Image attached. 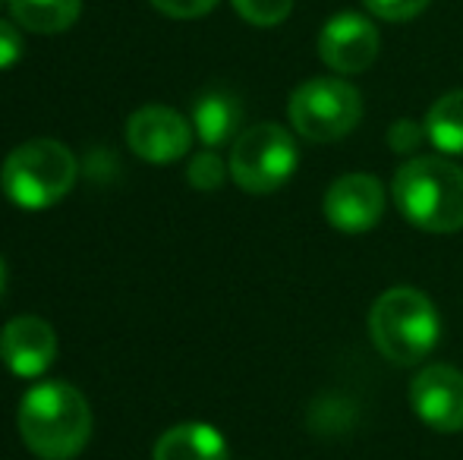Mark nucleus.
<instances>
[{
	"label": "nucleus",
	"mask_w": 463,
	"mask_h": 460,
	"mask_svg": "<svg viewBox=\"0 0 463 460\" xmlns=\"http://www.w3.org/2000/svg\"><path fill=\"white\" fill-rule=\"evenodd\" d=\"M16 426L38 460H73L92 438V407L67 381H42L19 400Z\"/></svg>",
	"instance_id": "obj_1"
},
{
	"label": "nucleus",
	"mask_w": 463,
	"mask_h": 460,
	"mask_svg": "<svg viewBox=\"0 0 463 460\" xmlns=\"http://www.w3.org/2000/svg\"><path fill=\"white\" fill-rule=\"evenodd\" d=\"M391 196L413 228L458 233L463 228V167L439 155H422L394 174Z\"/></svg>",
	"instance_id": "obj_2"
},
{
	"label": "nucleus",
	"mask_w": 463,
	"mask_h": 460,
	"mask_svg": "<svg viewBox=\"0 0 463 460\" xmlns=\"http://www.w3.org/2000/svg\"><path fill=\"white\" fill-rule=\"evenodd\" d=\"M369 334L384 360L397 362V366H413V362L426 360L439 344V309L422 290L391 287L372 306Z\"/></svg>",
	"instance_id": "obj_3"
},
{
	"label": "nucleus",
	"mask_w": 463,
	"mask_h": 460,
	"mask_svg": "<svg viewBox=\"0 0 463 460\" xmlns=\"http://www.w3.org/2000/svg\"><path fill=\"white\" fill-rule=\"evenodd\" d=\"M80 177V161L57 139H29L13 148L0 171L6 199L25 211H42L57 205Z\"/></svg>",
	"instance_id": "obj_4"
},
{
	"label": "nucleus",
	"mask_w": 463,
	"mask_h": 460,
	"mask_svg": "<svg viewBox=\"0 0 463 460\" xmlns=\"http://www.w3.org/2000/svg\"><path fill=\"white\" fill-rule=\"evenodd\" d=\"M297 142L278 123H256L243 129L231 148V177L243 192H278L297 171Z\"/></svg>",
	"instance_id": "obj_5"
},
{
	"label": "nucleus",
	"mask_w": 463,
	"mask_h": 460,
	"mask_svg": "<svg viewBox=\"0 0 463 460\" xmlns=\"http://www.w3.org/2000/svg\"><path fill=\"white\" fill-rule=\"evenodd\" d=\"M290 123L303 139L309 142H337L363 117V99L350 82L335 80V76H322V80H309L290 95Z\"/></svg>",
	"instance_id": "obj_6"
},
{
	"label": "nucleus",
	"mask_w": 463,
	"mask_h": 460,
	"mask_svg": "<svg viewBox=\"0 0 463 460\" xmlns=\"http://www.w3.org/2000/svg\"><path fill=\"white\" fill-rule=\"evenodd\" d=\"M127 142L148 164H174L193 146V123L165 105H146L127 120Z\"/></svg>",
	"instance_id": "obj_7"
},
{
	"label": "nucleus",
	"mask_w": 463,
	"mask_h": 460,
	"mask_svg": "<svg viewBox=\"0 0 463 460\" xmlns=\"http://www.w3.org/2000/svg\"><path fill=\"white\" fill-rule=\"evenodd\" d=\"M378 48H382V35L375 23L360 13H337L318 32V57L325 61V67L341 76L366 73L375 63Z\"/></svg>",
	"instance_id": "obj_8"
},
{
	"label": "nucleus",
	"mask_w": 463,
	"mask_h": 460,
	"mask_svg": "<svg viewBox=\"0 0 463 460\" xmlns=\"http://www.w3.org/2000/svg\"><path fill=\"white\" fill-rule=\"evenodd\" d=\"M410 404L429 429L451 436L463 429V372L445 362H432L416 372Z\"/></svg>",
	"instance_id": "obj_9"
},
{
	"label": "nucleus",
	"mask_w": 463,
	"mask_h": 460,
	"mask_svg": "<svg viewBox=\"0 0 463 460\" xmlns=\"http://www.w3.org/2000/svg\"><path fill=\"white\" fill-rule=\"evenodd\" d=\"M384 211V186L372 174H347L325 192V218L341 233H366Z\"/></svg>",
	"instance_id": "obj_10"
},
{
	"label": "nucleus",
	"mask_w": 463,
	"mask_h": 460,
	"mask_svg": "<svg viewBox=\"0 0 463 460\" xmlns=\"http://www.w3.org/2000/svg\"><path fill=\"white\" fill-rule=\"evenodd\" d=\"M0 360L19 379H38L57 360V334L42 315H16L0 332Z\"/></svg>",
	"instance_id": "obj_11"
},
{
	"label": "nucleus",
	"mask_w": 463,
	"mask_h": 460,
	"mask_svg": "<svg viewBox=\"0 0 463 460\" xmlns=\"http://www.w3.org/2000/svg\"><path fill=\"white\" fill-rule=\"evenodd\" d=\"M152 460H227V442L208 423H180L155 442Z\"/></svg>",
	"instance_id": "obj_12"
},
{
	"label": "nucleus",
	"mask_w": 463,
	"mask_h": 460,
	"mask_svg": "<svg viewBox=\"0 0 463 460\" xmlns=\"http://www.w3.org/2000/svg\"><path fill=\"white\" fill-rule=\"evenodd\" d=\"M243 120V108L240 99L224 89H212V92L199 95V101L193 105V129L202 139V146L218 148L224 142H231Z\"/></svg>",
	"instance_id": "obj_13"
},
{
	"label": "nucleus",
	"mask_w": 463,
	"mask_h": 460,
	"mask_svg": "<svg viewBox=\"0 0 463 460\" xmlns=\"http://www.w3.org/2000/svg\"><path fill=\"white\" fill-rule=\"evenodd\" d=\"M82 0H10V16L19 29L38 35L67 32L80 19Z\"/></svg>",
	"instance_id": "obj_14"
},
{
	"label": "nucleus",
	"mask_w": 463,
	"mask_h": 460,
	"mask_svg": "<svg viewBox=\"0 0 463 460\" xmlns=\"http://www.w3.org/2000/svg\"><path fill=\"white\" fill-rule=\"evenodd\" d=\"M426 139L445 155H463V89L441 95L429 108Z\"/></svg>",
	"instance_id": "obj_15"
},
{
	"label": "nucleus",
	"mask_w": 463,
	"mask_h": 460,
	"mask_svg": "<svg viewBox=\"0 0 463 460\" xmlns=\"http://www.w3.org/2000/svg\"><path fill=\"white\" fill-rule=\"evenodd\" d=\"M227 171H231V167H224V161H221L218 155L202 152V155H195V158L189 161L186 180H189V186H193V190L214 192V190H221V186H224Z\"/></svg>",
	"instance_id": "obj_16"
},
{
	"label": "nucleus",
	"mask_w": 463,
	"mask_h": 460,
	"mask_svg": "<svg viewBox=\"0 0 463 460\" xmlns=\"http://www.w3.org/2000/svg\"><path fill=\"white\" fill-rule=\"evenodd\" d=\"M233 10H237L250 25L271 29V25H280L287 16H290L293 0H233Z\"/></svg>",
	"instance_id": "obj_17"
},
{
	"label": "nucleus",
	"mask_w": 463,
	"mask_h": 460,
	"mask_svg": "<svg viewBox=\"0 0 463 460\" xmlns=\"http://www.w3.org/2000/svg\"><path fill=\"white\" fill-rule=\"evenodd\" d=\"M363 4H366V10L375 19H384V23H407V19L420 16L432 0H363Z\"/></svg>",
	"instance_id": "obj_18"
},
{
	"label": "nucleus",
	"mask_w": 463,
	"mask_h": 460,
	"mask_svg": "<svg viewBox=\"0 0 463 460\" xmlns=\"http://www.w3.org/2000/svg\"><path fill=\"white\" fill-rule=\"evenodd\" d=\"M422 139H426V123H416V120H397L388 133V146L394 148L397 155L416 152Z\"/></svg>",
	"instance_id": "obj_19"
},
{
	"label": "nucleus",
	"mask_w": 463,
	"mask_h": 460,
	"mask_svg": "<svg viewBox=\"0 0 463 460\" xmlns=\"http://www.w3.org/2000/svg\"><path fill=\"white\" fill-rule=\"evenodd\" d=\"M155 10H161L171 19H199L214 10L218 0H152Z\"/></svg>",
	"instance_id": "obj_20"
},
{
	"label": "nucleus",
	"mask_w": 463,
	"mask_h": 460,
	"mask_svg": "<svg viewBox=\"0 0 463 460\" xmlns=\"http://www.w3.org/2000/svg\"><path fill=\"white\" fill-rule=\"evenodd\" d=\"M23 57V35L13 23L0 19V70H10Z\"/></svg>",
	"instance_id": "obj_21"
},
{
	"label": "nucleus",
	"mask_w": 463,
	"mask_h": 460,
	"mask_svg": "<svg viewBox=\"0 0 463 460\" xmlns=\"http://www.w3.org/2000/svg\"><path fill=\"white\" fill-rule=\"evenodd\" d=\"M4 287H6V265H4V256H0V296H4Z\"/></svg>",
	"instance_id": "obj_22"
}]
</instances>
